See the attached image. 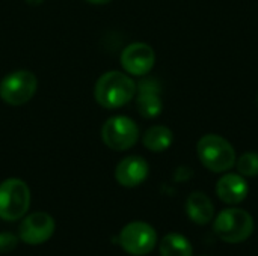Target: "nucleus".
<instances>
[{
    "label": "nucleus",
    "mask_w": 258,
    "mask_h": 256,
    "mask_svg": "<svg viewBox=\"0 0 258 256\" xmlns=\"http://www.w3.org/2000/svg\"><path fill=\"white\" fill-rule=\"evenodd\" d=\"M138 86L127 72L107 71L100 75L94 86V98L104 109H119L136 95Z\"/></svg>",
    "instance_id": "f257e3e1"
},
{
    "label": "nucleus",
    "mask_w": 258,
    "mask_h": 256,
    "mask_svg": "<svg viewBox=\"0 0 258 256\" xmlns=\"http://www.w3.org/2000/svg\"><path fill=\"white\" fill-rule=\"evenodd\" d=\"M197 152L206 169L224 174L236 166L237 157L233 145L219 134H206L200 139Z\"/></svg>",
    "instance_id": "f03ea898"
},
{
    "label": "nucleus",
    "mask_w": 258,
    "mask_h": 256,
    "mask_svg": "<svg viewBox=\"0 0 258 256\" xmlns=\"http://www.w3.org/2000/svg\"><path fill=\"white\" fill-rule=\"evenodd\" d=\"M213 232L216 237L230 244L246 241L254 232L252 216L242 208L231 207L221 211L213 220Z\"/></svg>",
    "instance_id": "7ed1b4c3"
},
{
    "label": "nucleus",
    "mask_w": 258,
    "mask_h": 256,
    "mask_svg": "<svg viewBox=\"0 0 258 256\" xmlns=\"http://www.w3.org/2000/svg\"><path fill=\"white\" fill-rule=\"evenodd\" d=\"M30 207V190L23 180L8 178L0 183V219L15 222Z\"/></svg>",
    "instance_id": "20e7f679"
},
{
    "label": "nucleus",
    "mask_w": 258,
    "mask_h": 256,
    "mask_svg": "<svg viewBox=\"0 0 258 256\" xmlns=\"http://www.w3.org/2000/svg\"><path fill=\"white\" fill-rule=\"evenodd\" d=\"M36 89V75L27 69H17L0 81V98L9 106H23L33 98Z\"/></svg>",
    "instance_id": "39448f33"
},
{
    "label": "nucleus",
    "mask_w": 258,
    "mask_h": 256,
    "mask_svg": "<svg viewBox=\"0 0 258 256\" xmlns=\"http://www.w3.org/2000/svg\"><path fill=\"white\" fill-rule=\"evenodd\" d=\"M101 139L104 145L113 151H127L139 140V127L132 118L116 115L104 122Z\"/></svg>",
    "instance_id": "423d86ee"
},
{
    "label": "nucleus",
    "mask_w": 258,
    "mask_h": 256,
    "mask_svg": "<svg viewBox=\"0 0 258 256\" xmlns=\"http://www.w3.org/2000/svg\"><path fill=\"white\" fill-rule=\"evenodd\" d=\"M118 241L119 246L130 255H148L157 244V232L145 222H130L121 229Z\"/></svg>",
    "instance_id": "0eeeda50"
},
{
    "label": "nucleus",
    "mask_w": 258,
    "mask_h": 256,
    "mask_svg": "<svg viewBox=\"0 0 258 256\" xmlns=\"http://www.w3.org/2000/svg\"><path fill=\"white\" fill-rule=\"evenodd\" d=\"M56 223L53 217L47 213L38 211L26 216L18 228V237L26 244H42L51 238L54 234Z\"/></svg>",
    "instance_id": "6e6552de"
},
{
    "label": "nucleus",
    "mask_w": 258,
    "mask_h": 256,
    "mask_svg": "<svg viewBox=\"0 0 258 256\" xmlns=\"http://www.w3.org/2000/svg\"><path fill=\"white\" fill-rule=\"evenodd\" d=\"M154 62L156 53L153 47L145 42H133L127 45L121 53V65L128 75H147L153 69Z\"/></svg>",
    "instance_id": "1a4fd4ad"
},
{
    "label": "nucleus",
    "mask_w": 258,
    "mask_h": 256,
    "mask_svg": "<svg viewBox=\"0 0 258 256\" xmlns=\"http://www.w3.org/2000/svg\"><path fill=\"white\" fill-rule=\"evenodd\" d=\"M148 172L150 167L145 158L139 155H128L118 163L115 169V178L119 186L125 189H133L141 186L147 180Z\"/></svg>",
    "instance_id": "9d476101"
},
{
    "label": "nucleus",
    "mask_w": 258,
    "mask_h": 256,
    "mask_svg": "<svg viewBox=\"0 0 258 256\" xmlns=\"http://www.w3.org/2000/svg\"><path fill=\"white\" fill-rule=\"evenodd\" d=\"M249 193V186L240 174H225L222 178H219L216 184V195L218 198L228 204V205H237L246 199Z\"/></svg>",
    "instance_id": "9b49d317"
},
{
    "label": "nucleus",
    "mask_w": 258,
    "mask_h": 256,
    "mask_svg": "<svg viewBox=\"0 0 258 256\" xmlns=\"http://www.w3.org/2000/svg\"><path fill=\"white\" fill-rule=\"evenodd\" d=\"M136 106L144 118H156L162 112V98L159 83L153 78H147L139 84V94L136 98Z\"/></svg>",
    "instance_id": "f8f14e48"
},
{
    "label": "nucleus",
    "mask_w": 258,
    "mask_h": 256,
    "mask_svg": "<svg viewBox=\"0 0 258 256\" xmlns=\"http://www.w3.org/2000/svg\"><path fill=\"white\" fill-rule=\"evenodd\" d=\"M186 214L195 225L204 226L215 219V205L206 193L194 192L186 201Z\"/></svg>",
    "instance_id": "ddd939ff"
},
{
    "label": "nucleus",
    "mask_w": 258,
    "mask_h": 256,
    "mask_svg": "<svg viewBox=\"0 0 258 256\" xmlns=\"http://www.w3.org/2000/svg\"><path fill=\"white\" fill-rule=\"evenodd\" d=\"M144 146L153 152H162L171 148L174 142V133L165 125H154L144 134Z\"/></svg>",
    "instance_id": "4468645a"
},
{
    "label": "nucleus",
    "mask_w": 258,
    "mask_h": 256,
    "mask_svg": "<svg viewBox=\"0 0 258 256\" xmlns=\"http://www.w3.org/2000/svg\"><path fill=\"white\" fill-rule=\"evenodd\" d=\"M160 256H194L192 243L178 232L166 234L159 246Z\"/></svg>",
    "instance_id": "2eb2a0df"
},
{
    "label": "nucleus",
    "mask_w": 258,
    "mask_h": 256,
    "mask_svg": "<svg viewBox=\"0 0 258 256\" xmlns=\"http://www.w3.org/2000/svg\"><path fill=\"white\" fill-rule=\"evenodd\" d=\"M237 170L242 177L254 178L258 177V154L257 152H245L236 161Z\"/></svg>",
    "instance_id": "dca6fc26"
},
{
    "label": "nucleus",
    "mask_w": 258,
    "mask_h": 256,
    "mask_svg": "<svg viewBox=\"0 0 258 256\" xmlns=\"http://www.w3.org/2000/svg\"><path fill=\"white\" fill-rule=\"evenodd\" d=\"M18 238L11 232H0V253H8L17 249Z\"/></svg>",
    "instance_id": "f3484780"
},
{
    "label": "nucleus",
    "mask_w": 258,
    "mask_h": 256,
    "mask_svg": "<svg viewBox=\"0 0 258 256\" xmlns=\"http://www.w3.org/2000/svg\"><path fill=\"white\" fill-rule=\"evenodd\" d=\"M86 2L91 3V5H107L112 0H86Z\"/></svg>",
    "instance_id": "a211bd4d"
},
{
    "label": "nucleus",
    "mask_w": 258,
    "mask_h": 256,
    "mask_svg": "<svg viewBox=\"0 0 258 256\" xmlns=\"http://www.w3.org/2000/svg\"><path fill=\"white\" fill-rule=\"evenodd\" d=\"M257 104H258V97H257Z\"/></svg>",
    "instance_id": "6ab92c4d"
}]
</instances>
